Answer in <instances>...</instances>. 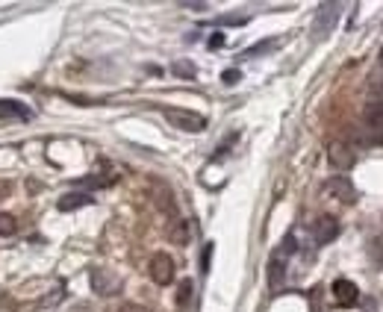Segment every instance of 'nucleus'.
Returning <instances> with one entry per match:
<instances>
[{
  "instance_id": "obj_11",
  "label": "nucleus",
  "mask_w": 383,
  "mask_h": 312,
  "mask_svg": "<svg viewBox=\"0 0 383 312\" xmlns=\"http://www.w3.org/2000/svg\"><path fill=\"white\" fill-rule=\"evenodd\" d=\"M95 204V197L89 192H68L59 197V212H74V209H83V206H92Z\"/></svg>"
},
{
  "instance_id": "obj_20",
  "label": "nucleus",
  "mask_w": 383,
  "mask_h": 312,
  "mask_svg": "<svg viewBox=\"0 0 383 312\" xmlns=\"http://www.w3.org/2000/svg\"><path fill=\"white\" fill-rule=\"evenodd\" d=\"M239 77H242V74H239L236 68H230V71L221 74V83H225V85H236V83H239Z\"/></svg>"
},
{
  "instance_id": "obj_12",
  "label": "nucleus",
  "mask_w": 383,
  "mask_h": 312,
  "mask_svg": "<svg viewBox=\"0 0 383 312\" xmlns=\"http://www.w3.org/2000/svg\"><path fill=\"white\" fill-rule=\"evenodd\" d=\"M165 236L174 245H189V221L186 218H174L168 224V230H165Z\"/></svg>"
},
{
  "instance_id": "obj_6",
  "label": "nucleus",
  "mask_w": 383,
  "mask_h": 312,
  "mask_svg": "<svg viewBox=\"0 0 383 312\" xmlns=\"http://www.w3.org/2000/svg\"><path fill=\"white\" fill-rule=\"evenodd\" d=\"M325 195L333 197V201H342V204H354V201H357L354 183H351L348 177H342V174H336V177L325 180Z\"/></svg>"
},
{
  "instance_id": "obj_17",
  "label": "nucleus",
  "mask_w": 383,
  "mask_h": 312,
  "mask_svg": "<svg viewBox=\"0 0 383 312\" xmlns=\"http://www.w3.org/2000/svg\"><path fill=\"white\" fill-rule=\"evenodd\" d=\"M15 230H18V221L9 212H0V236H12Z\"/></svg>"
},
{
  "instance_id": "obj_5",
  "label": "nucleus",
  "mask_w": 383,
  "mask_h": 312,
  "mask_svg": "<svg viewBox=\"0 0 383 312\" xmlns=\"http://www.w3.org/2000/svg\"><path fill=\"white\" fill-rule=\"evenodd\" d=\"M147 274H151V280L156 286H168L174 280V259L168 254H154L151 262H147Z\"/></svg>"
},
{
  "instance_id": "obj_21",
  "label": "nucleus",
  "mask_w": 383,
  "mask_h": 312,
  "mask_svg": "<svg viewBox=\"0 0 383 312\" xmlns=\"http://www.w3.org/2000/svg\"><path fill=\"white\" fill-rule=\"evenodd\" d=\"M209 259H213V242H209V245L204 247V254H201V271H204V274L209 271Z\"/></svg>"
},
{
  "instance_id": "obj_23",
  "label": "nucleus",
  "mask_w": 383,
  "mask_h": 312,
  "mask_svg": "<svg viewBox=\"0 0 383 312\" xmlns=\"http://www.w3.org/2000/svg\"><path fill=\"white\" fill-rule=\"evenodd\" d=\"M248 18L245 15H225V18H218V24H245Z\"/></svg>"
},
{
  "instance_id": "obj_10",
  "label": "nucleus",
  "mask_w": 383,
  "mask_h": 312,
  "mask_svg": "<svg viewBox=\"0 0 383 312\" xmlns=\"http://www.w3.org/2000/svg\"><path fill=\"white\" fill-rule=\"evenodd\" d=\"M363 121H366V130H383V101L375 97V101H368L363 106Z\"/></svg>"
},
{
  "instance_id": "obj_18",
  "label": "nucleus",
  "mask_w": 383,
  "mask_h": 312,
  "mask_svg": "<svg viewBox=\"0 0 383 312\" xmlns=\"http://www.w3.org/2000/svg\"><path fill=\"white\" fill-rule=\"evenodd\" d=\"M368 256H372V259L377 262V265H383V233L375 236L372 245H368Z\"/></svg>"
},
{
  "instance_id": "obj_14",
  "label": "nucleus",
  "mask_w": 383,
  "mask_h": 312,
  "mask_svg": "<svg viewBox=\"0 0 383 312\" xmlns=\"http://www.w3.org/2000/svg\"><path fill=\"white\" fill-rule=\"evenodd\" d=\"M109 183H115V174H109V177H101V174H92V177H83V180H77L80 189H106Z\"/></svg>"
},
{
  "instance_id": "obj_16",
  "label": "nucleus",
  "mask_w": 383,
  "mask_h": 312,
  "mask_svg": "<svg viewBox=\"0 0 383 312\" xmlns=\"http://www.w3.org/2000/svg\"><path fill=\"white\" fill-rule=\"evenodd\" d=\"M277 44H280L277 39H263V42H259V44L248 47V51H245V56H248V59H254V56H259V54H268V51H275V47H277Z\"/></svg>"
},
{
  "instance_id": "obj_1",
  "label": "nucleus",
  "mask_w": 383,
  "mask_h": 312,
  "mask_svg": "<svg viewBox=\"0 0 383 312\" xmlns=\"http://www.w3.org/2000/svg\"><path fill=\"white\" fill-rule=\"evenodd\" d=\"M89 283H92V292L101 297H115L121 292V286H124V280L113 268H104V265H95L89 271Z\"/></svg>"
},
{
  "instance_id": "obj_22",
  "label": "nucleus",
  "mask_w": 383,
  "mask_h": 312,
  "mask_svg": "<svg viewBox=\"0 0 383 312\" xmlns=\"http://www.w3.org/2000/svg\"><path fill=\"white\" fill-rule=\"evenodd\" d=\"M118 312H151V309L142 304H124V306H118Z\"/></svg>"
},
{
  "instance_id": "obj_7",
  "label": "nucleus",
  "mask_w": 383,
  "mask_h": 312,
  "mask_svg": "<svg viewBox=\"0 0 383 312\" xmlns=\"http://www.w3.org/2000/svg\"><path fill=\"white\" fill-rule=\"evenodd\" d=\"M327 162L336 171H348L354 162H357V156H354V147L348 145V142H330L327 145Z\"/></svg>"
},
{
  "instance_id": "obj_2",
  "label": "nucleus",
  "mask_w": 383,
  "mask_h": 312,
  "mask_svg": "<svg viewBox=\"0 0 383 312\" xmlns=\"http://www.w3.org/2000/svg\"><path fill=\"white\" fill-rule=\"evenodd\" d=\"M163 115L168 118L171 127H177V130H186V133H201V130H206V118H204V115H197V112H192V109L165 106V109H163Z\"/></svg>"
},
{
  "instance_id": "obj_4",
  "label": "nucleus",
  "mask_w": 383,
  "mask_h": 312,
  "mask_svg": "<svg viewBox=\"0 0 383 312\" xmlns=\"http://www.w3.org/2000/svg\"><path fill=\"white\" fill-rule=\"evenodd\" d=\"M295 251V239L292 236H286V242H283V247L280 251L271 256V262H268V286L271 289H277V286L283 283V277H286V256Z\"/></svg>"
},
{
  "instance_id": "obj_24",
  "label": "nucleus",
  "mask_w": 383,
  "mask_h": 312,
  "mask_svg": "<svg viewBox=\"0 0 383 312\" xmlns=\"http://www.w3.org/2000/svg\"><path fill=\"white\" fill-rule=\"evenodd\" d=\"M221 44H225V35H221V33H215L213 39H209V47H221Z\"/></svg>"
},
{
  "instance_id": "obj_8",
  "label": "nucleus",
  "mask_w": 383,
  "mask_h": 312,
  "mask_svg": "<svg viewBox=\"0 0 383 312\" xmlns=\"http://www.w3.org/2000/svg\"><path fill=\"white\" fill-rule=\"evenodd\" d=\"M339 236V221L333 215H321L313 221V239L316 245H330Z\"/></svg>"
},
{
  "instance_id": "obj_13",
  "label": "nucleus",
  "mask_w": 383,
  "mask_h": 312,
  "mask_svg": "<svg viewBox=\"0 0 383 312\" xmlns=\"http://www.w3.org/2000/svg\"><path fill=\"white\" fill-rule=\"evenodd\" d=\"M0 118H21V121H27L33 118V112L18 104V101H0Z\"/></svg>"
},
{
  "instance_id": "obj_26",
  "label": "nucleus",
  "mask_w": 383,
  "mask_h": 312,
  "mask_svg": "<svg viewBox=\"0 0 383 312\" xmlns=\"http://www.w3.org/2000/svg\"><path fill=\"white\" fill-rule=\"evenodd\" d=\"M380 62H383V47H380Z\"/></svg>"
},
{
  "instance_id": "obj_9",
  "label": "nucleus",
  "mask_w": 383,
  "mask_h": 312,
  "mask_svg": "<svg viewBox=\"0 0 383 312\" xmlns=\"http://www.w3.org/2000/svg\"><path fill=\"white\" fill-rule=\"evenodd\" d=\"M330 292H333V301H336L339 306H354L357 301H360V289H357V283L345 280V277H339L336 283H333Z\"/></svg>"
},
{
  "instance_id": "obj_3",
  "label": "nucleus",
  "mask_w": 383,
  "mask_h": 312,
  "mask_svg": "<svg viewBox=\"0 0 383 312\" xmlns=\"http://www.w3.org/2000/svg\"><path fill=\"white\" fill-rule=\"evenodd\" d=\"M342 3H321L316 9V18H313V35L316 39H325L327 33H333V27H336V21L342 15Z\"/></svg>"
},
{
  "instance_id": "obj_25",
  "label": "nucleus",
  "mask_w": 383,
  "mask_h": 312,
  "mask_svg": "<svg viewBox=\"0 0 383 312\" xmlns=\"http://www.w3.org/2000/svg\"><path fill=\"white\" fill-rule=\"evenodd\" d=\"M71 312H92V306H85V304H74Z\"/></svg>"
},
{
  "instance_id": "obj_19",
  "label": "nucleus",
  "mask_w": 383,
  "mask_h": 312,
  "mask_svg": "<svg viewBox=\"0 0 383 312\" xmlns=\"http://www.w3.org/2000/svg\"><path fill=\"white\" fill-rule=\"evenodd\" d=\"M189 297H192V280H183V283H180V292H177V304L183 306V304L189 301Z\"/></svg>"
},
{
  "instance_id": "obj_15",
  "label": "nucleus",
  "mask_w": 383,
  "mask_h": 312,
  "mask_svg": "<svg viewBox=\"0 0 383 312\" xmlns=\"http://www.w3.org/2000/svg\"><path fill=\"white\" fill-rule=\"evenodd\" d=\"M171 71H174L177 77H183V80H195V74H197V68L192 65L189 59H180V62H174V65H171Z\"/></svg>"
}]
</instances>
